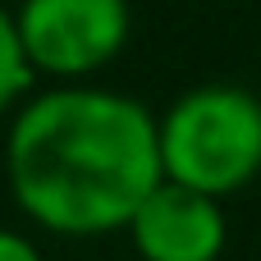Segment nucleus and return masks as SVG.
<instances>
[{
    "mask_svg": "<svg viewBox=\"0 0 261 261\" xmlns=\"http://www.w3.org/2000/svg\"><path fill=\"white\" fill-rule=\"evenodd\" d=\"M5 174L32 225L64 239L115 234L161 184L156 115L92 83L32 92L9 119Z\"/></svg>",
    "mask_w": 261,
    "mask_h": 261,
    "instance_id": "nucleus-1",
    "label": "nucleus"
},
{
    "mask_svg": "<svg viewBox=\"0 0 261 261\" xmlns=\"http://www.w3.org/2000/svg\"><path fill=\"white\" fill-rule=\"evenodd\" d=\"M161 179L229 197L261 174V96L234 83H202L156 119Z\"/></svg>",
    "mask_w": 261,
    "mask_h": 261,
    "instance_id": "nucleus-2",
    "label": "nucleus"
},
{
    "mask_svg": "<svg viewBox=\"0 0 261 261\" xmlns=\"http://www.w3.org/2000/svg\"><path fill=\"white\" fill-rule=\"evenodd\" d=\"M14 28L37 78L83 83L124 50L133 14L128 0H23Z\"/></svg>",
    "mask_w": 261,
    "mask_h": 261,
    "instance_id": "nucleus-3",
    "label": "nucleus"
},
{
    "mask_svg": "<svg viewBox=\"0 0 261 261\" xmlns=\"http://www.w3.org/2000/svg\"><path fill=\"white\" fill-rule=\"evenodd\" d=\"M124 234L142 261H220L229 225L220 197L161 179L133 206Z\"/></svg>",
    "mask_w": 261,
    "mask_h": 261,
    "instance_id": "nucleus-4",
    "label": "nucleus"
},
{
    "mask_svg": "<svg viewBox=\"0 0 261 261\" xmlns=\"http://www.w3.org/2000/svg\"><path fill=\"white\" fill-rule=\"evenodd\" d=\"M37 87V73L23 55V41H18V28H14V14L0 5V119L14 115Z\"/></svg>",
    "mask_w": 261,
    "mask_h": 261,
    "instance_id": "nucleus-5",
    "label": "nucleus"
},
{
    "mask_svg": "<svg viewBox=\"0 0 261 261\" xmlns=\"http://www.w3.org/2000/svg\"><path fill=\"white\" fill-rule=\"evenodd\" d=\"M0 261H46V257H41V248H37L28 234L0 229Z\"/></svg>",
    "mask_w": 261,
    "mask_h": 261,
    "instance_id": "nucleus-6",
    "label": "nucleus"
}]
</instances>
